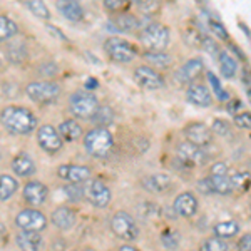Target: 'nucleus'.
Returning <instances> with one entry per match:
<instances>
[{
	"instance_id": "obj_24",
	"label": "nucleus",
	"mask_w": 251,
	"mask_h": 251,
	"mask_svg": "<svg viewBox=\"0 0 251 251\" xmlns=\"http://www.w3.org/2000/svg\"><path fill=\"white\" fill-rule=\"evenodd\" d=\"M57 10L71 22H79L84 17V9L79 2L74 0H60L57 2Z\"/></svg>"
},
{
	"instance_id": "obj_39",
	"label": "nucleus",
	"mask_w": 251,
	"mask_h": 251,
	"mask_svg": "<svg viewBox=\"0 0 251 251\" xmlns=\"http://www.w3.org/2000/svg\"><path fill=\"white\" fill-rule=\"evenodd\" d=\"M208 27L211 29V32L214 35H216L220 40H228V30L225 29V25H223L221 22H218V20H209L208 22Z\"/></svg>"
},
{
	"instance_id": "obj_10",
	"label": "nucleus",
	"mask_w": 251,
	"mask_h": 251,
	"mask_svg": "<svg viewBox=\"0 0 251 251\" xmlns=\"http://www.w3.org/2000/svg\"><path fill=\"white\" fill-rule=\"evenodd\" d=\"M209 183H211L213 193L221 194V196H228L233 193L231 183H229V176H228V166L225 163H214L209 169Z\"/></svg>"
},
{
	"instance_id": "obj_8",
	"label": "nucleus",
	"mask_w": 251,
	"mask_h": 251,
	"mask_svg": "<svg viewBox=\"0 0 251 251\" xmlns=\"http://www.w3.org/2000/svg\"><path fill=\"white\" fill-rule=\"evenodd\" d=\"M111 231L123 241H134L139 236L136 220L126 211H117L111 218Z\"/></svg>"
},
{
	"instance_id": "obj_38",
	"label": "nucleus",
	"mask_w": 251,
	"mask_h": 251,
	"mask_svg": "<svg viewBox=\"0 0 251 251\" xmlns=\"http://www.w3.org/2000/svg\"><path fill=\"white\" fill-rule=\"evenodd\" d=\"M203 34H200L196 29H186L184 30V39H186V44L188 46H193V47H201L203 44Z\"/></svg>"
},
{
	"instance_id": "obj_16",
	"label": "nucleus",
	"mask_w": 251,
	"mask_h": 251,
	"mask_svg": "<svg viewBox=\"0 0 251 251\" xmlns=\"http://www.w3.org/2000/svg\"><path fill=\"white\" fill-rule=\"evenodd\" d=\"M173 208L176 214L183 218H191L194 214L198 213V208H200V201H198L196 194L191 193V191H184L181 194H177L174 198V203H173Z\"/></svg>"
},
{
	"instance_id": "obj_12",
	"label": "nucleus",
	"mask_w": 251,
	"mask_h": 251,
	"mask_svg": "<svg viewBox=\"0 0 251 251\" xmlns=\"http://www.w3.org/2000/svg\"><path fill=\"white\" fill-rule=\"evenodd\" d=\"M37 143H39L40 148L44 149V151L54 154V152H59L60 149H62L64 141L60 139L57 129H55L54 126L42 124L37 129Z\"/></svg>"
},
{
	"instance_id": "obj_43",
	"label": "nucleus",
	"mask_w": 251,
	"mask_h": 251,
	"mask_svg": "<svg viewBox=\"0 0 251 251\" xmlns=\"http://www.w3.org/2000/svg\"><path fill=\"white\" fill-rule=\"evenodd\" d=\"M62 189L71 201H79L80 198H84L82 196V188H79L77 184H67V186H64Z\"/></svg>"
},
{
	"instance_id": "obj_18",
	"label": "nucleus",
	"mask_w": 251,
	"mask_h": 251,
	"mask_svg": "<svg viewBox=\"0 0 251 251\" xmlns=\"http://www.w3.org/2000/svg\"><path fill=\"white\" fill-rule=\"evenodd\" d=\"M50 221L55 228L59 229H72L75 226V221H77V216H75V211L67 206H59L57 209H54L50 214Z\"/></svg>"
},
{
	"instance_id": "obj_48",
	"label": "nucleus",
	"mask_w": 251,
	"mask_h": 251,
	"mask_svg": "<svg viewBox=\"0 0 251 251\" xmlns=\"http://www.w3.org/2000/svg\"><path fill=\"white\" fill-rule=\"evenodd\" d=\"M139 9H143V10L148 12V14H151L152 10L159 9V5H157L156 2H143V3H139Z\"/></svg>"
},
{
	"instance_id": "obj_21",
	"label": "nucleus",
	"mask_w": 251,
	"mask_h": 251,
	"mask_svg": "<svg viewBox=\"0 0 251 251\" xmlns=\"http://www.w3.org/2000/svg\"><path fill=\"white\" fill-rule=\"evenodd\" d=\"M12 171L20 177H30L35 173V163L34 159L25 154V152H20L12 159Z\"/></svg>"
},
{
	"instance_id": "obj_17",
	"label": "nucleus",
	"mask_w": 251,
	"mask_h": 251,
	"mask_svg": "<svg viewBox=\"0 0 251 251\" xmlns=\"http://www.w3.org/2000/svg\"><path fill=\"white\" fill-rule=\"evenodd\" d=\"M22 196L25 200V203L30 206H40L46 203L49 196V188L40 181H29L22 189Z\"/></svg>"
},
{
	"instance_id": "obj_27",
	"label": "nucleus",
	"mask_w": 251,
	"mask_h": 251,
	"mask_svg": "<svg viewBox=\"0 0 251 251\" xmlns=\"http://www.w3.org/2000/svg\"><path fill=\"white\" fill-rule=\"evenodd\" d=\"M218 60H220V71H221L223 77L233 79L238 71V64H236V60L233 59V55H229L226 50H221L220 55H218Z\"/></svg>"
},
{
	"instance_id": "obj_33",
	"label": "nucleus",
	"mask_w": 251,
	"mask_h": 251,
	"mask_svg": "<svg viewBox=\"0 0 251 251\" xmlns=\"http://www.w3.org/2000/svg\"><path fill=\"white\" fill-rule=\"evenodd\" d=\"M25 5H27V9L35 15V17H39L42 20L50 19V10H49V7L44 2H40V0H30V2L25 3Z\"/></svg>"
},
{
	"instance_id": "obj_29",
	"label": "nucleus",
	"mask_w": 251,
	"mask_h": 251,
	"mask_svg": "<svg viewBox=\"0 0 251 251\" xmlns=\"http://www.w3.org/2000/svg\"><path fill=\"white\" fill-rule=\"evenodd\" d=\"M143 57L151 64V67H159V69H164V67H169L171 66V55H168L166 52H156V50H148L144 52Z\"/></svg>"
},
{
	"instance_id": "obj_7",
	"label": "nucleus",
	"mask_w": 251,
	"mask_h": 251,
	"mask_svg": "<svg viewBox=\"0 0 251 251\" xmlns=\"http://www.w3.org/2000/svg\"><path fill=\"white\" fill-rule=\"evenodd\" d=\"M82 196L94 208H107L112 200V193L109 186L100 179H89L82 188Z\"/></svg>"
},
{
	"instance_id": "obj_14",
	"label": "nucleus",
	"mask_w": 251,
	"mask_h": 251,
	"mask_svg": "<svg viewBox=\"0 0 251 251\" xmlns=\"http://www.w3.org/2000/svg\"><path fill=\"white\" fill-rule=\"evenodd\" d=\"M91 168L79 164H62L57 169V176L67 181V184H80L91 179Z\"/></svg>"
},
{
	"instance_id": "obj_23",
	"label": "nucleus",
	"mask_w": 251,
	"mask_h": 251,
	"mask_svg": "<svg viewBox=\"0 0 251 251\" xmlns=\"http://www.w3.org/2000/svg\"><path fill=\"white\" fill-rule=\"evenodd\" d=\"M15 243L22 251H39L42 246V236L35 231H20L15 236Z\"/></svg>"
},
{
	"instance_id": "obj_45",
	"label": "nucleus",
	"mask_w": 251,
	"mask_h": 251,
	"mask_svg": "<svg viewBox=\"0 0 251 251\" xmlns=\"http://www.w3.org/2000/svg\"><path fill=\"white\" fill-rule=\"evenodd\" d=\"M238 250L240 251H251V234L246 233L245 236L240 238L238 241Z\"/></svg>"
},
{
	"instance_id": "obj_13",
	"label": "nucleus",
	"mask_w": 251,
	"mask_h": 251,
	"mask_svg": "<svg viewBox=\"0 0 251 251\" xmlns=\"http://www.w3.org/2000/svg\"><path fill=\"white\" fill-rule=\"evenodd\" d=\"M184 136L186 141L189 144L196 146V148H206L208 144H211L213 141V132L211 129L208 127L203 123H191L184 127Z\"/></svg>"
},
{
	"instance_id": "obj_34",
	"label": "nucleus",
	"mask_w": 251,
	"mask_h": 251,
	"mask_svg": "<svg viewBox=\"0 0 251 251\" xmlns=\"http://www.w3.org/2000/svg\"><path fill=\"white\" fill-rule=\"evenodd\" d=\"M228 243L218 236H211L203 241L201 245V251H228Z\"/></svg>"
},
{
	"instance_id": "obj_20",
	"label": "nucleus",
	"mask_w": 251,
	"mask_h": 251,
	"mask_svg": "<svg viewBox=\"0 0 251 251\" xmlns=\"http://www.w3.org/2000/svg\"><path fill=\"white\" fill-rule=\"evenodd\" d=\"M186 99H188V102L198 107H209L213 104L211 92L208 91V87L201 86V84H191L186 91Z\"/></svg>"
},
{
	"instance_id": "obj_32",
	"label": "nucleus",
	"mask_w": 251,
	"mask_h": 251,
	"mask_svg": "<svg viewBox=\"0 0 251 251\" xmlns=\"http://www.w3.org/2000/svg\"><path fill=\"white\" fill-rule=\"evenodd\" d=\"M112 119H114V114H112V109L109 106H104L97 109V112L94 116H92L91 121H94V123L97 124L96 127H106V126L112 124Z\"/></svg>"
},
{
	"instance_id": "obj_4",
	"label": "nucleus",
	"mask_w": 251,
	"mask_h": 251,
	"mask_svg": "<svg viewBox=\"0 0 251 251\" xmlns=\"http://www.w3.org/2000/svg\"><path fill=\"white\" fill-rule=\"evenodd\" d=\"M99 109V100L89 91H77L69 99V111L77 119H92Z\"/></svg>"
},
{
	"instance_id": "obj_25",
	"label": "nucleus",
	"mask_w": 251,
	"mask_h": 251,
	"mask_svg": "<svg viewBox=\"0 0 251 251\" xmlns=\"http://www.w3.org/2000/svg\"><path fill=\"white\" fill-rule=\"evenodd\" d=\"M57 132L62 141L74 143V141L80 139V136H82V127H80V124L75 123L74 119H67V121H64V123H60Z\"/></svg>"
},
{
	"instance_id": "obj_44",
	"label": "nucleus",
	"mask_w": 251,
	"mask_h": 251,
	"mask_svg": "<svg viewBox=\"0 0 251 251\" xmlns=\"http://www.w3.org/2000/svg\"><path fill=\"white\" fill-rule=\"evenodd\" d=\"M104 7L109 12H124V9L129 7V3L124 0H104Z\"/></svg>"
},
{
	"instance_id": "obj_36",
	"label": "nucleus",
	"mask_w": 251,
	"mask_h": 251,
	"mask_svg": "<svg viewBox=\"0 0 251 251\" xmlns=\"http://www.w3.org/2000/svg\"><path fill=\"white\" fill-rule=\"evenodd\" d=\"M206 75H208V80H209V84H211L213 92H214V94H216L218 99H220V100H228V99H229V94L225 91V87L221 86L220 79H218L211 71L206 72Z\"/></svg>"
},
{
	"instance_id": "obj_5",
	"label": "nucleus",
	"mask_w": 251,
	"mask_h": 251,
	"mask_svg": "<svg viewBox=\"0 0 251 251\" xmlns=\"http://www.w3.org/2000/svg\"><path fill=\"white\" fill-rule=\"evenodd\" d=\"M104 50L117 64H127L137 57V47L123 37H109L104 42Z\"/></svg>"
},
{
	"instance_id": "obj_35",
	"label": "nucleus",
	"mask_w": 251,
	"mask_h": 251,
	"mask_svg": "<svg viewBox=\"0 0 251 251\" xmlns=\"http://www.w3.org/2000/svg\"><path fill=\"white\" fill-rule=\"evenodd\" d=\"M179 240H181L179 233L174 231V229H171V228L164 229V231L161 233V241H163V246H166V248H169V250L177 248V246H179Z\"/></svg>"
},
{
	"instance_id": "obj_42",
	"label": "nucleus",
	"mask_w": 251,
	"mask_h": 251,
	"mask_svg": "<svg viewBox=\"0 0 251 251\" xmlns=\"http://www.w3.org/2000/svg\"><path fill=\"white\" fill-rule=\"evenodd\" d=\"M211 132L218 136H228L229 134V124L225 119H214L211 126Z\"/></svg>"
},
{
	"instance_id": "obj_47",
	"label": "nucleus",
	"mask_w": 251,
	"mask_h": 251,
	"mask_svg": "<svg viewBox=\"0 0 251 251\" xmlns=\"http://www.w3.org/2000/svg\"><path fill=\"white\" fill-rule=\"evenodd\" d=\"M46 29H47L49 32H50V34L54 35V37H57V39H60V40H67V37H66V35H64L62 32H60V30L57 29V27H54V25H50V24H47Z\"/></svg>"
},
{
	"instance_id": "obj_50",
	"label": "nucleus",
	"mask_w": 251,
	"mask_h": 251,
	"mask_svg": "<svg viewBox=\"0 0 251 251\" xmlns=\"http://www.w3.org/2000/svg\"><path fill=\"white\" fill-rule=\"evenodd\" d=\"M97 86H99V84H97V80L91 77V79L87 80V84H86V89H94V87H97Z\"/></svg>"
},
{
	"instance_id": "obj_19",
	"label": "nucleus",
	"mask_w": 251,
	"mask_h": 251,
	"mask_svg": "<svg viewBox=\"0 0 251 251\" xmlns=\"http://www.w3.org/2000/svg\"><path fill=\"white\" fill-rule=\"evenodd\" d=\"M141 186L149 193H166L173 186V181L168 174H149L141 179Z\"/></svg>"
},
{
	"instance_id": "obj_51",
	"label": "nucleus",
	"mask_w": 251,
	"mask_h": 251,
	"mask_svg": "<svg viewBox=\"0 0 251 251\" xmlns=\"http://www.w3.org/2000/svg\"><path fill=\"white\" fill-rule=\"evenodd\" d=\"M117 251H139V250L134 248V246H131V245H124V246H121Z\"/></svg>"
},
{
	"instance_id": "obj_26",
	"label": "nucleus",
	"mask_w": 251,
	"mask_h": 251,
	"mask_svg": "<svg viewBox=\"0 0 251 251\" xmlns=\"http://www.w3.org/2000/svg\"><path fill=\"white\" fill-rule=\"evenodd\" d=\"M114 27L112 30H119V32H131L139 27V20H137L134 15L131 14H121L112 20V22L107 24V27Z\"/></svg>"
},
{
	"instance_id": "obj_28",
	"label": "nucleus",
	"mask_w": 251,
	"mask_h": 251,
	"mask_svg": "<svg viewBox=\"0 0 251 251\" xmlns=\"http://www.w3.org/2000/svg\"><path fill=\"white\" fill-rule=\"evenodd\" d=\"M19 183L14 176L9 174H0V201H7L17 193Z\"/></svg>"
},
{
	"instance_id": "obj_6",
	"label": "nucleus",
	"mask_w": 251,
	"mask_h": 251,
	"mask_svg": "<svg viewBox=\"0 0 251 251\" xmlns=\"http://www.w3.org/2000/svg\"><path fill=\"white\" fill-rule=\"evenodd\" d=\"M62 92V87L52 80H40V82H30L25 87V94L30 100L39 104H50L57 100Z\"/></svg>"
},
{
	"instance_id": "obj_11",
	"label": "nucleus",
	"mask_w": 251,
	"mask_h": 251,
	"mask_svg": "<svg viewBox=\"0 0 251 251\" xmlns=\"http://www.w3.org/2000/svg\"><path fill=\"white\" fill-rule=\"evenodd\" d=\"M134 80L137 82V86H141L143 89L148 91H157V89L164 87V77L156 71V69L149 67V66H139L134 71Z\"/></svg>"
},
{
	"instance_id": "obj_2",
	"label": "nucleus",
	"mask_w": 251,
	"mask_h": 251,
	"mask_svg": "<svg viewBox=\"0 0 251 251\" xmlns=\"http://www.w3.org/2000/svg\"><path fill=\"white\" fill-rule=\"evenodd\" d=\"M84 148L89 156L102 159L114 148V136L107 127H94L84 136Z\"/></svg>"
},
{
	"instance_id": "obj_41",
	"label": "nucleus",
	"mask_w": 251,
	"mask_h": 251,
	"mask_svg": "<svg viewBox=\"0 0 251 251\" xmlns=\"http://www.w3.org/2000/svg\"><path fill=\"white\" fill-rule=\"evenodd\" d=\"M233 123L236 127H240V129H250L251 127V116H250V112L248 111H243L240 112V114H234V119H233Z\"/></svg>"
},
{
	"instance_id": "obj_3",
	"label": "nucleus",
	"mask_w": 251,
	"mask_h": 251,
	"mask_svg": "<svg viewBox=\"0 0 251 251\" xmlns=\"http://www.w3.org/2000/svg\"><path fill=\"white\" fill-rule=\"evenodd\" d=\"M139 40L144 47H148V50L164 52V49L169 46V40H171V32H169V27L163 25V24L151 22L141 29Z\"/></svg>"
},
{
	"instance_id": "obj_15",
	"label": "nucleus",
	"mask_w": 251,
	"mask_h": 251,
	"mask_svg": "<svg viewBox=\"0 0 251 251\" xmlns=\"http://www.w3.org/2000/svg\"><path fill=\"white\" fill-rule=\"evenodd\" d=\"M176 156H177V161H179L181 164H186V166L203 164L204 159H206V154H204L203 149L189 144L188 141L177 144Z\"/></svg>"
},
{
	"instance_id": "obj_9",
	"label": "nucleus",
	"mask_w": 251,
	"mask_h": 251,
	"mask_svg": "<svg viewBox=\"0 0 251 251\" xmlns=\"http://www.w3.org/2000/svg\"><path fill=\"white\" fill-rule=\"evenodd\" d=\"M15 225L20 228V231H35L40 233L46 229L47 218L42 211L35 208H25L15 216Z\"/></svg>"
},
{
	"instance_id": "obj_30",
	"label": "nucleus",
	"mask_w": 251,
	"mask_h": 251,
	"mask_svg": "<svg viewBox=\"0 0 251 251\" xmlns=\"http://www.w3.org/2000/svg\"><path fill=\"white\" fill-rule=\"evenodd\" d=\"M238 233H240V225H238L236 221H223L214 226V236L221 238V240H225V238H233V236H236Z\"/></svg>"
},
{
	"instance_id": "obj_40",
	"label": "nucleus",
	"mask_w": 251,
	"mask_h": 251,
	"mask_svg": "<svg viewBox=\"0 0 251 251\" xmlns=\"http://www.w3.org/2000/svg\"><path fill=\"white\" fill-rule=\"evenodd\" d=\"M201 49H204L206 52H208L209 55H213V57L218 59V55H220V47H218V42H214L211 37H203V44H201Z\"/></svg>"
},
{
	"instance_id": "obj_31",
	"label": "nucleus",
	"mask_w": 251,
	"mask_h": 251,
	"mask_svg": "<svg viewBox=\"0 0 251 251\" xmlns=\"http://www.w3.org/2000/svg\"><path fill=\"white\" fill-rule=\"evenodd\" d=\"M19 32V25L7 15H0V42L15 37Z\"/></svg>"
},
{
	"instance_id": "obj_37",
	"label": "nucleus",
	"mask_w": 251,
	"mask_h": 251,
	"mask_svg": "<svg viewBox=\"0 0 251 251\" xmlns=\"http://www.w3.org/2000/svg\"><path fill=\"white\" fill-rule=\"evenodd\" d=\"M229 183H231V189H245L248 188V183H250V177H248V173H236L229 177Z\"/></svg>"
},
{
	"instance_id": "obj_22",
	"label": "nucleus",
	"mask_w": 251,
	"mask_h": 251,
	"mask_svg": "<svg viewBox=\"0 0 251 251\" xmlns=\"http://www.w3.org/2000/svg\"><path fill=\"white\" fill-rule=\"evenodd\" d=\"M203 72H204V62L200 57H196V59L188 60V62L179 69V74L177 75H179V79L183 80V82H193V80H196Z\"/></svg>"
},
{
	"instance_id": "obj_49",
	"label": "nucleus",
	"mask_w": 251,
	"mask_h": 251,
	"mask_svg": "<svg viewBox=\"0 0 251 251\" xmlns=\"http://www.w3.org/2000/svg\"><path fill=\"white\" fill-rule=\"evenodd\" d=\"M241 107H243V104L240 102V100H231V102L228 104L229 114H236V111H238V109H241Z\"/></svg>"
},
{
	"instance_id": "obj_1",
	"label": "nucleus",
	"mask_w": 251,
	"mask_h": 251,
	"mask_svg": "<svg viewBox=\"0 0 251 251\" xmlns=\"http://www.w3.org/2000/svg\"><path fill=\"white\" fill-rule=\"evenodd\" d=\"M0 123L10 134L27 136L37 127V117L27 107L7 106L0 111Z\"/></svg>"
},
{
	"instance_id": "obj_46",
	"label": "nucleus",
	"mask_w": 251,
	"mask_h": 251,
	"mask_svg": "<svg viewBox=\"0 0 251 251\" xmlns=\"http://www.w3.org/2000/svg\"><path fill=\"white\" fill-rule=\"evenodd\" d=\"M198 189H200V193H203V194H213V188H211V183H209V177H204V179L198 181Z\"/></svg>"
}]
</instances>
